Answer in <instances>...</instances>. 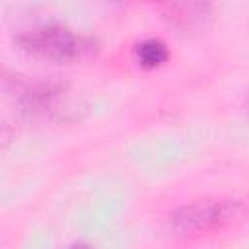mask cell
Returning a JSON list of instances; mask_svg holds the SVG:
<instances>
[{
	"label": "cell",
	"mask_w": 249,
	"mask_h": 249,
	"mask_svg": "<svg viewBox=\"0 0 249 249\" xmlns=\"http://www.w3.org/2000/svg\"><path fill=\"white\" fill-rule=\"evenodd\" d=\"M16 41L23 51L54 62H72L95 51V41L91 37L76 35L64 25L35 27L18 35Z\"/></svg>",
	"instance_id": "6da1fadb"
},
{
	"label": "cell",
	"mask_w": 249,
	"mask_h": 249,
	"mask_svg": "<svg viewBox=\"0 0 249 249\" xmlns=\"http://www.w3.org/2000/svg\"><path fill=\"white\" fill-rule=\"evenodd\" d=\"M241 214H243L241 200H226V198L196 200L179 206L169 216V224L173 231L181 235H200L224 228Z\"/></svg>",
	"instance_id": "7a4b0ae2"
},
{
	"label": "cell",
	"mask_w": 249,
	"mask_h": 249,
	"mask_svg": "<svg viewBox=\"0 0 249 249\" xmlns=\"http://www.w3.org/2000/svg\"><path fill=\"white\" fill-rule=\"evenodd\" d=\"M161 14L169 23L179 29H196L202 27L210 16V6L200 2H171L160 6Z\"/></svg>",
	"instance_id": "3957f363"
},
{
	"label": "cell",
	"mask_w": 249,
	"mask_h": 249,
	"mask_svg": "<svg viewBox=\"0 0 249 249\" xmlns=\"http://www.w3.org/2000/svg\"><path fill=\"white\" fill-rule=\"evenodd\" d=\"M62 86L56 82H33L23 84L19 88V103L23 109L33 113H47L53 111L54 101L62 93Z\"/></svg>",
	"instance_id": "277c9868"
},
{
	"label": "cell",
	"mask_w": 249,
	"mask_h": 249,
	"mask_svg": "<svg viewBox=\"0 0 249 249\" xmlns=\"http://www.w3.org/2000/svg\"><path fill=\"white\" fill-rule=\"evenodd\" d=\"M134 54H136V60H138L140 66H144V68H158V66H161L167 60L169 51H167L163 41L150 37V39L140 41L134 47Z\"/></svg>",
	"instance_id": "5b68a950"
},
{
	"label": "cell",
	"mask_w": 249,
	"mask_h": 249,
	"mask_svg": "<svg viewBox=\"0 0 249 249\" xmlns=\"http://www.w3.org/2000/svg\"><path fill=\"white\" fill-rule=\"evenodd\" d=\"M68 249H93V247H89V245H86V243H76V245H72V247H68Z\"/></svg>",
	"instance_id": "8992f818"
},
{
	"label": "cell",
	"mask_w": 249,
	"mask_h": 249,
	"mask_svg": "<svg viewBox=\"0 0 249 249\" xmlns=\"http://www.w3.org/2000/svg\"><path fill=\"white\" fill-rule=\"evenodd\" d=\"M247 107H249V99H247Z\"/></svg>",
	"instance_id": "52a82bcc"
}]
</instances>
